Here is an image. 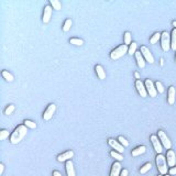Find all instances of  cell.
I'll return each mask as SVG.
<instances>
[{
	"label": "cell",
	"mask_w": 176,
	"mask_h": 176,
	"mask_svg": "<svg viewBox=\"0 0 176 176\" xmlns=\"http://www.w3.org/2000/svg\"><path fill=\"white\" fill-rule=\"evenodd\" d=\"M175 62H176V56H175Z\"/></svg>",
	"instance_id": "ee69618b"
},
{
	"label": "cell",
	"mask_w": 176,
	"mask_h": 176,
	"mask_svg": "<svg viewBox=\"0 0 176 176\" xmlns=\"http://www.w3.org/2000/svg\"><path fill=\"white\" fill-rule=\"evenodd\" d=\"M158 176H164V175H161V174H160V175H158Z\"/></svg>",
	"instance_id": "7bdbcfd3"
},
{
	"label": "cell",
	"mask_w": 176,
	"mask_h": 176,
	"mask_svg": "<svg viewBox=\"0 0 176 176\" xmlns=\"http://www.w3.org/2000/svg\"><path fill=\"white\" fill-rule=\"evenodd\" d=\"M169 174L170 175H176V166H174V167H171V169L169 170Z\"/></svg>",
	"instance_id": "d590c367"
},
{
	"label": "cell",
	"mask_w": 176,
	"mask_h": 176,
	"mask_svg": "<svg viewBox=\"0 0 176 176\" xmlns=\"http://www.w3.org/2000/svg\"><path fill=\"white\" fill-rule=\"evenodd\" d=\"M53 176H62V174L58 171H53Z\"/></svg>",
	"instance_id": "74e56055"
},
{
	"label": "cell",
	"mask_w": 176,
	"mask_h": 176,
	"mask_svg": "<svg viewBox=\"0 0 176 176\" xmlns=\"http://www.w3.org/2000/svg\"><path fill=\"white\" fill-rule=\"evenodd\" d=\"M155 87H156V90H157V93H160V94L164 93V87H163V85H162L161 82H156Z\"/></svg>",
	"instance_id": "836d02e7"
},
{
	"label": "cell",
	"mask_w": 176,
	"mask_h": 176,
	"mask_svg": "<svg viewBox=\"0 0 176 176\" xmlns=\"http://www.w3.org/2000/svg\"><path fill=\"white\" fill-rule=\"evenodd\" d=\"M110 155L112 156V157L115 158V160H117L118 162H120V161H122V160H123L122 154L119 153V152H117V151H111V152H110Z\"/></svg>",
	"instance_id": "4316f807"
},
{
	"label": "cell",
	"mask_w": 176,
	"mask_h": 176,
	"mask_svg": "<svg viewBox=\"0 0 176 176\" xmlns=\"http://www.w3.org/2000/svg\"><path fill=\"white\" fill-rule=\"evenodd\" d=\"M155 162H156V166H157V170L160 172L161 175H166L169 170H167V161H166V157L163 154H157L155 157Z\"/></svg>",
	"instance_id": "7a4b0ae2"
},
{
	"label": "cell",
	"mask_w": 176,
	"mask_h": 176,
	"mask_svg": "<svg viewBox=\"0 0 176 176\" xmlns=\"http://www.w3.org/2000/svg\"><path fill=\"white\" fill-rule=\"evenodd\" d=\"M118 141H119V142H120L121 144H122L123 146H124V148L129 146V142H128V141H127V139L124 138V136H119V138H118Z\"/></svg>",
	"instance_id": "e575fe53"
},
{
	"label": "cell",
	"mask_w": 176,
	"mask_h": 176,
	"mask_svg": "<svg viewBox=\"0 0 176 176\" xmlns=\"http://www.w3.org/2000/svg\"><path fill=\"white\" fill-rule=\"evenodd\" d=\"M23 123H24V126L27 127V128H30V129H35V128H36V123L33 122V121H31V120H28V119H25Z\"/></svg>",
	"instance_id": "4dcf8cb0"
},
{
	"label": "cell",
	"mask_w": 176,
	"mask_h": 176,
	"mask_svg": "<svg viewBox=\"0 0 176 176\" xmlns=\"http://www.w3.org/2000/svg\"><path fill=\"white\" fill-rule=\"evenodd\" d=\"M157 136H158V139H160V141H161V143H162V145H163V148H165L166 150H171L172 142L170 141L169 136H166V133L164 132L163 130H158L157 131Z\"/></svg>",
	"instance_id": "5b68a950"
},
{
	"label": "cell",
	"mask_w": 176,
	"mask_h": 176,
	"mask_svg": "<svg viewBox=\"0 0 176 176\" xmlns=\"http://www.w3.org/2000/svg\"><path fill=\"white\" fill-rule=\"evenodd\" d=\"M72 20L70 19H67V20H65V22H64V25H63V31L64 32H67V31L70 30V27H72Z\"/></svg>",
	"instance_id": "f546056e"
},
{
	"label": "cell",
	"mask_w": 176,
	"mask_h": 176,
	"mask_svg": "<svg viewBox=\"0 0 176 176\" xmlns=\"http://www.w3.org/2000/svg\"><path fill=\"white\" fill-rule=\"evenodd\" d=\"M123 38H124V44H126V45H129V44H131V42H132V35H131L130 32H126V33H124Z\"/></svg>",
	"instance_id": "83f0119b"
},
{
	"label": "cell",
	"mask_w": 176,
	"mask_h": 176,
	"mask_svg": "<svg viewBox=\"0 0 176 176\" xmlns=\"http://www.w3.org/2000/svg\"><path fill=\"white\" fill-rule=\"evenodd\" d=\"M3 170H5V165H3L2 163L0 164V174H2L3 173Z\"/></svg>",
	"instance_id": "f35d334b"
},
{
	"label": "cell",
	"mask_w": 176,
	"mask_h": 176,
	"mask_svg": "<svg viewBox=\"0 0 176 176\" xmlns=\"http://www.w3.org/2000/svg\"><path fill=\"white\" fill-rule=\"evenodd\" d=\"M136 55V63H138V66L140 68H144V66H145V62H144V57L143 55L141 54L140 51H136V53L134 54Z\"/></svg>",
	"instance_id": "ac0fdd59"
},
{
	"label": "cell",
	"mask_w": 176,
	"mask_h": 176,
	"mask_svg": "<svg viewBox=\"0 0 176 176\" xmlns=\"http://www.w3.org/2000/svg\"><path fill=\"white\" fill-rule=\"evenodd\" d=\"M175 99H176V89L175 87L171 86V87L169 88V93H167V103H169L170 105H174Z\"/></svg>",
	"instance_id": "2e32d148"
},
{
	"label": "cell",
	"mask_w": 176,
	"mask_h": 176,
	"mask_svg": "<svg viewBox=\"0 0 176 176\" xmlns=\"http://www.w3.org/2000/svg\"><path fill=\"white\" fill-rule=\"evenodd\" d=\"M129 51V46L126 45V44H122V45L118 46V48H116L113 51H111L110 53V58L113 61H117L119 60V58L122 57L124 54H127Z\"/></svg>",
	"instance_id": "3957f363"
},
{
	"label": "cell",
	"mask_w": 176,
	"mask_h": 176,
	"mask_svg": "<svg viewBox=\"0 0 176 176\" xmlns=\"http://www.w3.org/2000/svg\"><path fill=\"white\" fill-rule=\"evenodd\" d=\"M161 46L164 52H169L171 48V35L167 31L162 32L161 35Z\"/></svg>",
	"instance_id": "277c9868"
},
{
	"label": "cell",
	"mask_w": 176,
	"mask_h": 176,
	"mask_svg": "<svg viewBox=\"0 0 176 176\" xmlns=\"http://www.w3.org/2000/svg\"><path fill=\"white\" fill-rule=\"evenodd\" d=\"M120 176H128V170L123 169L122 171H121V174H120Z\"/></svg>",
	"instance_id": "8d00e7d4"
},
{
	"label": "cell",
	"mask_w": 176,
	"mask_h": 176,
	"mask_svg": "<svg viewBox=\"0 0 176 176\" xmlns=\"http://www.w3.org/2000/svg\"><path fill=\"white\" fill-rule=\"evenodd\" d=\"M173 27H175L176 29V21H173Z\"/></svg>",
	"instance_id": "60d3db41"
},
{
	"label": "cell",
	"mask_w": 176,
	"mask_h": 176,
	"mask_svg": "<svg viewBox=\"0 0 176 176\" xmlns=\"http://www.w3.org/2000/svg\"><path fill=\"white\" fill-rule=\"evenodd\" d=\"M144 85H145L148 95L150 96V97H156V95H157V90H156V87L153 84V82H152L151 79H146L145 83H144Z\"/></svg>",
	"instance_id": "ba28073f"
},
{
	"label": "cell",
	"mask_w": 176,
	"mask_h": 176,
	"mask_svg": "<svg viewBox=\"0 0 176 176\" xmlns=\"http://www.w3.org/2000/svg\"><path fill=\"white\" fill-rule=\"evenodd\" d=\"M69 42L70 44H73V45H76V46H82L84 44V41L78 38H72L69 40Z\"/></svg>",
	"instance_id": "d4e9b609"
},
{
	"label": "cell",
	"mask_w": 176,
	"mask_h": 176,
	"mask_svg": "<svg viewBox=\"0 0 176 176\" xmlns=\"http://www.w3.org/2000/svg\"><path fill=\"white\" fill-rule=\"evenodd\" d=\"M95 70H96V74L98 76L99 79H105L106 78V72L103 69V67L101 65H96L95 67Z\"/></svg>",
	"instance_id": "ffe728a7"
},
{
	"label": "cell",
	"mask_w": 176,
	"mask_h": 176,
	"mask_svg": "<svg viewBox=\"0 0 176 176\" xmlns=\"http://www.w3.org/2000/svg\"><path fill=\"white\" fill-rule=\"evenodd\" d=\"M15 106L13 105H9L7 107V108L5 109V115H7V116H9V115H11V113L13 112V111H15Z\"/></svg>",
	"instance_id": "d6a6232c"
},
{
	"label": "cell",
	"mask_w": 176,
	"mask_h": 176,
	"mask_svg": "<svg viewBox=\"0 0 176 176\" xmlns=\"http://www.w3.org/2000/svg\"><path fill=\"white\" fill-rule=\"evenodd\" d=\"M65 169H66V173L67 176H76L75 173V169H74V164L72 161H67L65 164Z\"/></svg>",
	"instance_id": "e0dca14e"
},
{
	"label": "cell",
	"mask_w": 176,
	"mask_h": 176,
	"mask_svg": "<svg viewBox=\"0 0 176 176\" xmlns=\"http://www.w3.org/2000/svg\"><path fill=\"white\" fill-rule=\"evenodd\" d=\"M121 163L120 162H115V163L112 164V167H111V171H110V176H120L121 174Z\"/></svg>",
	"instance_id": "5bb4252c"
},
{
	"label": "cell",
	"mask_w": 176,
	"mask_h": 176,
	"mask_svg": "<svg viewBox=\"0 0 176 176\" xmlns=\"http://www.w3.org/2000/svg\"><path fill=\"white\" fill-rule=\"evenodd\" d=\"M56 111V106L54 103H50V105L46 107V109L43 112V120L44 121H50L52 119L53 115L55 113Z\"/></svg>",
	"instance_id": "8992f818"
},
{
	"label": "cell",
	"mask_w": 176,
	"mask_h": 176,
	"mask_svg": "<svg viewBox=\"0 0 176 176\" xmlns=\"http://www.w3.org/2000/svg\"><path fill=\"white\" fill-rule=\"evenodd\" d=\"M136 90H138V94L141 96V97H146L148 96V91H146V88L145 85L143 84V82L141 81V79H136Z\"/></svg>",
	"instance_id": "9c48e42d"
},
{
	"label": "cell",
	"mask_w": 176,
	"mask_h": 176,
	"mask_svg": "<svg viewBox=\"0 0 176 176\" xmlns=\"http://www.w3.org/2000/svg\"><path fill=\"white\" fill-rule=\"evenodd\" d=\"M164 176H171V175H170V174H166V175H164Z\"/></svg>",
	"instance_id": "b9f144b4"
},
{
	"label": "cell",
	"mask_w": 176,
	"mask_h": 176,
	"mask_svg": "<svg viewBox=\"0 0 176 176\" xmlns=\"http://www.w3.org/2000/svg\"><path fill=\"white\" fill-rule=\"evenodd\" d=\"M73 156H74L73 151H66L57 156V161L58 162H67V161H70V158L73 157Z\"/></svg>",
	"instance_id": "9a60e30c"
},
{
	"label": "cell",
	"mask_w": 176,
	"mask_h": 176,
	"mask_svg": "<svg viewBox=\"0 0 176 176\" xmlns=\"http://www.w3.org/2000/svg\"><path fill=\"white\" fill-rule=\"evenodd\" d=\"M51 18H52V7L51 6H45L44 10H43V15H42V22L44 24L50 22Z\"/></svg>",
	"instance_id": "7c38bea8"
},
{
	"label": "cell",
	"mask_w": 176,
	"mask_h": 176,
	"mask_svg": "<svg viewBox=\"0 0 176 176\" xmlns=\"http://www.w3.org/2000/svg\"><path fill=\"white\" fill-rule=\"evenodd\" d=\"M134 76H136V79H139V78H140V75H139V73H138V72H136V73H134Z\"/></svg>",
	"instance_id": "ab89813d"
},
{
	"label": "cell",
	"mask_w": 176,
	"mask_h": 176,
	"mask_svg": "<svg viewBox=\"0 0 176 176\" xmlns=\"http://www.w3.org/2000/svg\"><path fill=\"white\" fill-rule=\"evenodd\" d=\"M108 144L111 146L112 149H115L117 152H119V153L122 154L123 151H124V146L122 145V144L119 142V141H116L115 139H108Z\"/></svg>",
	"instance_id": "8fae6325"
},
{
	"label": "cell",
	"mask_w": 176,
	"mask_h": 176,
	"mask_svg": "<svg viewBox=\"0 0 176 176\" xmlns=\"http://www.w3.org/2000/svg\"><path fill=\"white\" fill-rule=\"evenodd\" d=\"M166 161H167V165L170 167H174L176 164V155L175 152L173 150H169L167 153H166Z\"/></svg>",
	"instance_id": "4fadbf2b"
},
{
	"label": "cell",
	"mask_w": 176,
	"mask_h": 176,
	"mask_svg": "<svg viewBox=\"0 0 176 176\" xmlns=\"http://www.w3.org/2000/svg\"><path fill=\"white\" fill-rule=\"evenodd\" d=\"M146 151V148L144 145H140V146H136L134 150H132V152H131V154H132V156L133 157H136V156H139L141 155V154L145 153Z\"/></svg>",
	"instance_id": "d6986e66"
},
{
	"label": "cell",
	"mask_w": 176,
	"mask_h": 176,
	"mask_svg": "<svg viewBox=\"0 0 176 176\" xmlns=\"http://www.w3.org/2000/svg\"><path fill=\"white\" fill-rule=\"evenodd\" d=\"M161 35H162V33L155 32L153 35H152L151 38H150V43H151V44H155V43H157L158 40H161Z\"/></svg>",
	"instance_id": "7402d4cb"
},
{
	"label": "cell",
	"mask_w": 176,
	"mask_h": 176,
	"mask_svg": "<svg viewBox=\"0 0 176 176\" xmlns=\"http://www.w3.org/2000/svg\"><path fill=\"white\" fill-rule=\"evenodd\" d=\"M171 48L176 51V29L174 28L171 33Z\"/></svg>",
	"instance_id": "44dd1931"
},
{
	"label": "cell",
	"mask_w": 176,
	"mask_h": 176,
	"mask_svg": "<svg viewBox=\"0 0 176 176\" xmlns=\"http://www.w3.org/2000/svg\"><path fill=\"white\" fill-rule=\"evenodd\" d=\"M50 3L51 7L55 10H61V8H62V3H61L60 0H50Z\"/></svg>",
	"instance_id": "603a6c76"
},
{
	"label": "cell",
	"mask_w": 176,
	"mask_h": 176,
	"mask_svg": "<svg viewBox=\"0 0 176 176\" xmlns=\"http://www.w3.org/2000/svg\"><path fill=\"white\" fill-rule=\"evenodd\" d=\"M7 138H9V131H8V130H1V131H0V140L5 141Z\"/></svg>",
	"instance_id": "1f68e13d"
},
{
	"label": "cell",
	"mask_w": 176,
	"mask_h": 176,
	"mask_svg": "<svg viewBox=\"0 0 176 176\" xmlns=\"http://www.w3.org/2000/svg\"><path fill=\"white\" fill-rule=\"evenodd\" d=\"M27 127L24 124H20V126H18L17 128L13 130V132L10 134V143L11 144H18L19 142L24 139V136H27Z\"/></svg>",
	"instance_id": "6da1fadb"
},
{
	"label": "cell",
	"mask_w": 176,
	"mask_h": 176,
	"mask_svg": "<svg viewBox=\"0 0 176 176\" xmlns=\"http://www.w3.org/2000/svg\"><path fill=\"white\" fill-rule=\"evenodd\" d=\"M151 169H152V164L151 163H146L140 169V173L141 174H145L146 172H149Z\"/></svg>",
	"instance_id": "f1b7e54d"
},
{
	"label": "cell",
	"mask_w": 176,
	"mask_h": 176,
	"mask_svg": "<svg viewBox=\"0 0 176 176\" xmlns=\"http://www.w3.org/2000/svg\"><path fill=\"white\" fill-rule=\"evenodd\" d=\"M136 48H138V44H136V42H132L130 45H129L128 54H130V55H133V54H136Z\"/></svg>",
	"instance_id": "484cf974"
},
{
	"label": "cell",
	"mask_w": 176,
	"mask_h": 176,
	"mask_svg": "<svg viewBox=\"0 0 176 176\" xmlns=\"http://www.w3.org/2000/svg\"><path fill=\"white\" fill-rule=\"evenodd\" d=\"M2 77L5 78L7 82H13V79H15V77H13V75L11 73H9L8 70H2Z\"/></svg>",
	"instance_id": "cb8c5ba5"
},
{
	"label": "cell",
	"mask_w": 176,
	"mask_h": 176,
	"mask_svg": "<svg viewBox=\"0 0 176 176\" xmlns=\"http://www.w3.org/2000/svg\"><path fill=\"white\" fill-rule=\"evenodd\" d=\"M150 140H151L152 144H153V148H154V150H155L156 153L162 154V152H163V145H162L158 136H155V134H152V136H150Z\"/></svg>",
	"instance_id": "52a82bcc"
},
{
	"label": "cell",
	"mask_w": 176,
	"mask_h": 176,
	"mask_svg": "<svg viewBox=\"0 0 176 176\" xmlns=\"http://www.w3.org/2000/svg\"><path fill=\"white\" fill-rule=\"evenodd\" d=\"M141 54L143 55V57L145 58L146 62H149L150 64H153L154 63V57L153 55H152V53L150 52V50H149L146 46H141V50H140Z\"/></svg>",
	"instance_id": "30bf717a"
}]
</instances>
